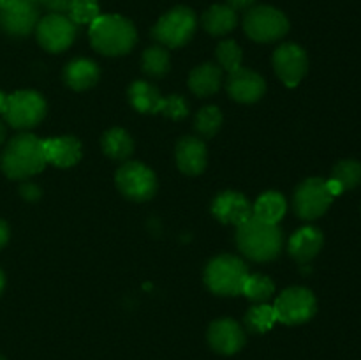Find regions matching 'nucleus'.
<instances>
[{
  "label": "nucleus",
  "mask_w": 361,
  "mask_h": 360,
  "mask_svg": "<svg viewBox=\"0 0 361 360\" xmlns=\"http://www.w3.org/2000/svg\"><path fill=\"white\" fill-rule=\"evenodd\" d=\"M46 162L42 140L34 134H18L7 143L0 157V168L6 176L13 180H23L37 175L44 169Z\"/></svg>",
  "instance_id": "obj_1"
},
{
  "label": "nucleus",
  "mask_w": 361,
  "mask_h": 360,
  "mask_svg": "<svg viewBox=\"0 0 361 360\" xmlns=\"http://www.w3.org/2000/svg\"><path fill=\"white\" fill-rule=\"evenodd\" d=\"M90 42L99 53L108 56L127 55L136 44V28L118 14H101L90 23Z\"/></svg>",
  "instance_id": "obj_2"
},
{
  "label": "nucleus",
  "mask_w": 361,
  "mask_h": 360,
  "mask_svg": "<svg viewBox=\"0 0 361 360\" xmlns=\"http://www.w3.org/2000/svg\"><path fill=\"white\" fill-rule=\"evenodd\" d=\"M238 249L254 261H271L281 254L282 229L257 217L247 219L236 229Z\"/></svg>",
  "instance_id": "obj_3"
},
{
  "label": "nucleus",
  "mask_w": 361,
  "mask_h": 360,
  "mask_svg": "<svg viewBox=\"0 0 361 360\" xmlns=\"http://www.w3.org/2000/svg\"><path fill=\"white\" fill-rule=\"evenodd\" d=\"M247 275H249L247 265L231 254H221L214 258L204 268V282L208 289L221 296L242 295Z\"/></svg>",
  "instance_id": "obj_4"
},
{
  "label": "nucleus",
  "mask_w": 361,
  "mask_h": 360,
  "mask_svg": "<svg viewBox=\"0 0 361 360\" xmlns=\"http://www.w3.org/2000/svg\"><path fill=\"white\" fill-rule=\"evenodd\" d=\"M4 120L14 129H32L46 116V101L39 92L18 90L6 95L2 108Z\"/></svg>",
  "instance_id": "obj_5"
},
{
  "label": "nucleus",
  "mask_w": 361,
  "mask_h": 360,
  "mask_svg": "<svg viewBox=\"0 0 361 360\" xmlns=\"http://www.w3.org/2000/svg\"><path fill=\"white\" fill-rule=\"evenodd\" d=\"M243 30L256 42H275L289 30V21L282 11L270 6H256L247 11Z\"/></svg>",
  "instance_id": "obj_6"
},
{
  "label": "nucleus",
  "mask_w": 361,
  "mask_h": 360,
  "mask_svg": "<svg viewBox=\"0 0 361 360\" xmlns=\"http://www.w3.org/2000/svg\"><path fill=\"white\" fill-rule=\"evenodd\" d=\"M196 32V14L185 6H178L166 13L155 23L152 35L155 41L168 48H180L192 39Z\"/></svg>",
  "instance_id": "obj_7"
},
{
  "label": "nucleus",
  "mask_w": 361,
  "mask_h": 360,
  "mask_svg": "<svg viewBox=\"0 0 361 360\" xmlns=\"http://www.w3.org/2000/svg\"><path fill=\"white\" fill-rule=\"evenodd\" d=\"M277 321L284 325H302L316 314V296L310 289L295 286L279 295L274 304Z\"/></svg>",
  "instance_id": "obj_8"
},
{
  "label": "nucleus",
  "mask_w": 361,
  "mask_h": 360,
  "mask_svg": "<svg viewBox=\"0 0 361 360\" xmlns=\"http://www.w3.org/2000/svg\"><path fill=\"white\" fill-rule=\"evenodd\" d=\"M116 187L126 198L134 201H147L157 191L155 173L143 162H123L115 176Z\"/></svg>",
  "instance_id": "obj_9"
},
{
  "label": "nucleus",
  "mask_w": 361,
  "mask_h": 360,
  "mask_svg": "<svg viewBox=\"0 0 361 360\" xmlns=\"http://www.w3.org/2000/svg\"><path fill=\"white\" fill-rule=\"evenodd\" d=\"M334 196H331L328 184L324 179L312 176L307 179L296 187L295 193V210L298 217L305 221H314L321 217L330 208Z\"/></svg>",
  "instance_id": "obj_10"
},
{
  "label": "nucleus",
  "mask_w": 361,
  "mask_h": 360,
  "mask_svg": "<svg viewBox=\"0 0 361 360\" xmlns=\"http://www.w3.org/2000/svg\"><path fill=\"white\" fill-rule=\"evenodd\" d=\"M78 25L67 14H48L35 27L37 41L46 52L60 53L69 48L76 39Z\"/></svg>",
  "instance_id": "obj_11"
},
{
  "label": "nucleus",
  "mask_w": 361,
  "mask_h": 360,
  "mask_svg": "<svg viewBox=\"0 0 361 360\" xmlns=\"http://www.w3.org/2000/svg\"><path fill=\"white\" fill-rule=\"evenodd\" d=\"M274 67L286 87H296L309 69L305 49L293 42L279 46L274 53Z\"/></svg>",
  "instance_id": "obj_12"
},
{
  "label": "nucleus",
  "mask_w": 361,
  "mask_h": 360,
  "mask_svg": "<svg viewBox=\"0 0 361 360\" xmlns=\"http://www.w3.org/2000/svg\"><path fill=\"white\" fill-rule=\"evenodd\" d=\"M39 23L37 6L28 0H18L9 9L0 11V28L13 37L32 34Z\"/></svg>",
  "instance_id": "obj_13"
},
{
  "label": "nucleus",
  "mask_w": 361,
  "mask_h": 360,
  "mask_svg": "<svg viewBox=\"0 0 361 360\" xmlns=\"http://www.w3.org/2000/svg\"><path fill=\"white\" fill-rule=\"evenodd\" d=\"M208 342L221 355H235L245 344V332L231 318H221L208 328Z\"/></svg>",
  "instance_id": "obj_14"
},
{
  "label": "nucleus",
  "mask_w": 361,
  "mask_h": 360,
  "mask_svg": "<svg viewBox=\"0 0 361 360\" xmlns=\"http://www.w3.org/2000/svg\"><path fill=\"white\" fill-rule=\"evenodd\" d=\"M212 214L224 224H240L252 217V205L238 191H224L212 203Z\"/></svg>",
  "instance_id": "obj_15"
},
{
  "label": "nucleus",
  "mask_w": 361,
  "mask_h": 360,
  "mask_svg": "<svg viewBox=\"0 0 361 360\" xmlns=\"http://www.w3.org/2000/svg\"><path fill=\"white\" fill-rule=\"evenodd\" d=\"M226 88H228L231 99L250 104V102H256L263 97L264 90H267V83H264L261 74L240 67L238 71L229 73Z\"/></svg>",
  "instance_id": "obj_16"
},
{
  "label": "nucleus",
  "mask_w": 361,
  "mask_h": 360,
  "mask_svg": "<svg viewBox=\"0 0 361 360\" xmlns=\"http://www.w3.org/2000/svg\"><path fill=\"white\" fill-rule=\"evenodd\" d=\"M46 162L56 168H71L81 159V143L74 136H56L42 140Z\"/></svg>",
  "instance_id": "obj_17"
},
{
  "label": "nucleus",
  "mask_w": 361,
  "mask_h": 360,
  "mask_svg": "<svg viewBox=\"0 0 361 360\" xmlns=\"http://www.w3.org/2000/svg\"><path fill=\"white\" fill-rule=\"evenodd\" d=\"M207 147L200 138L185 136L176 145V164L187 175H200L207 168Z\"/></svg>",
  "instance_id": "obj_18"
},
{
  "label": "nucleus",
  "mask_w": 361,
  "mask_h": 360,
  "mask_svg": "<svg viewBox=\"0 0 361 360\" xmlns=\"http://www.w3.org/2000/svg\"><path fill=\"white\" fill-rule=\"evenodd\" d=\"M323 247V233L316 226H305L289 239V254L298 263H309Z\"/></svg>",
  "instance_id": "obj_19"
},
{
  "label": "nucleus",
  "mask_w": 361,
  "mask_h": 360,
  "mask_svg": "<svg viewBox=\"0 0 361 360\" xmlns=\"http://www.w3.org/2000/svg\"><path fill=\"white\" fill-rule=\"evenodd\" d=\"M63 80L73 90H87L99 80V66L88 59H74L63 69Z\"/></svg>",
  "instance_id": "obj_20"
},
{
  "label": "nucleus",
  "mask_w": 361,
  "mask_h": 360,
  "mask_svg": "<svg viewBox=\"0 0 361 360\" xmlns=\"http://www.w3.org/2000/svg\"><path fill=\"white\" fill-rule=\"evenodd\" d=\"M222 69L217 64H203L196 67L189 76V88L200 97H208L214 95L221 88Z\"/></svg>",
  "instance_id": "obj_21"
},
{
  "label": "nucleus",
  "mask_w": 361,
  "mask_h": 360,
  "mask_svg": "<svg viewBox=\"0 0 361 360\" xmlns=\"http://www.w3.org/2000/svg\"><path fill=\"white\" fill-rule=\"evenodd\" d=\"M286 210H288L286 198L282 196L281 193H277V191H267V193L261 194L256 200V203H254L252 215L264 222L277 224V222L284 217Z\"/></svg>",
  "instance_id": "obj_22"
},
{
  "label": "nucleus",
  "mask_w": 361,
  "mask_h": 360,
  "mask_svg": "<svg viewBox=\"0 0 361 360\" xmlns=\"http://www.w3.org/2000/svg\"><path fill=\"white\" fill-rule=\"evenodd\" d=\"M236 20L238 18H236V11L233 7L217 4L203 14V27L212 35H226L236 27Z\"/></svg>",
  "instance_id": "obj_23"
},
{
  "label": "nucleus",
  "mask_w": 361,
  "mask_h": 360,
  "mask_svg": "<svg viewBox=\"0 0 361 360\" xmlns=\"http://www.w3.org/2000/svg\"><path fill=\"white\" fill-rule=\"evenodd\" d=\"M129 102L140 113H157V106L161 102V94L152 83L143 80L134 81L127 90Z\"/></svg>",
  "instance_id": "obj_24"
},
{
  "label": "nucleus",
  "mask_w": 361,
  "mask_h": 360,
  "mask_svg": "<svg viewBox=\"0 0 361 360\" xmlns=\"http://www.w3.org/2000/svg\"><path fill=\"white\" fill-rule=\"evenodd\" d=\"M102 150L115 161H126L134 152V141L126 129L113 127L102 136Z\"/></svg>",
  "instance_id": "obj_25"
},
{
  "label": "nucleus",
  "mask_w": 361,
  "mask_h": 360,
  "mask_svg": "<svg viewBox=\"0 0 361 360\" xmlns=\"http://www.w3.org/2000/svg\"><path fill=\"white\" fill-rule=\"evenodd\" d=\"M277 323V316H275L274 306L264 304H257V306L250 307L245 314V325L250 332L254 334H264L270 330L274 325Z\"/></svg>",
  "instance_id": "obj_26"
},
{
  "label": "nucleus",
  "mask_w": 361,
  "mask_h": 360,
  "mask_svg": "<svg viewBox=\"0 0 361 360\" xmlns=\"http://www.w3.org/2000/svg\"><path fill=\"white\" fill-rule=\"evenodd\" d=\"M274 293H275V286L268 275H263V274L247 275L245 284H243V289H242V295H245L249 300H252V302H257V304H264L268 299L274 296Z\"/></svg>",
  "instance_id": "obj_27"
},
{
  "label": "nucleus",
  "mask_w": 361,
  "mask_h": 360,
  "mask_svg": "<svg viewBox=\"0 0 361 360\" xmlns=\"http://www.w3.org/2000/svg\"><path fill=\"white\" fill-rule=\"evenodd\" d=\"M171 60L168 49L162 46H152L143 53V71L152 78H162L169 73Z\"/></svg>",
  "instance_id": "obj_28"
},
{
  "label": "nucleus",
  "mask_w": 361,
  "mask_h": 360,
  "mask_svg": "<svg viewBox=\"0 0 361 360\" xmlns=\"http://www.w3.org/2000/svg\"><path fill=\"white\" fill-rule=\"evenodd\" d=\"M331 180H335L342 187V191L355 189L361 184V164L353 159L337 162L334 166V172H331Z\"/></svg>",
  "instance_id": "obj_29"
},
{
  "label": "nucleus",
  "mask_w": 361,
  "mask_h": 360,
  "mask_svg": "<svg viewBox=\"0 0 361 360\" xmlns=\"http://www.w3.org/2000/svg\"><path fill=\"white\" fill-rule=\"evenodd\" d=\"M222 126V113L217 106H204L196 115V129L201 136L212 138Z\"/></svg>",
  "instance_id": "obj_30"
},
{
  "label": "nucleus",
  "mask_w": 361,
  "mask_h": 360,
  "mask_svg": "<svg viewBox=\"0 0 361 360\" xmlns=\"http://www.w3.org/2000/svg\"><path fill=\"white\" fill-rule=\"evenodd\" d=\"M67 16L76 25H90L101 16L97 0H73Z\"/></svg>",
  "instance_id": "obj_31"
},
{
  "label": "nucleus",
  "mask_w": 361,
  "mask_h": 360,
  "mask_svg": "<svg viewBox=\"0 0 361 360\" xmlns=\"http://www.w3.org/2000/svg\"><path fill=\"white\" fill-rule=\"evenodd\" d=\"M217 60H219V67L222 69L229 71H238L242 67V49L240 46L236 44L235 41H222L221 44L217 46Z\"/></svg>",
  "instance_id": "obj_32"
},
{
  "label": "nucleus",
  "mask_w": 361,
  "mask_h": 360,
  "mask_svg": "<svg viewBox=\"0 0 361 360\" xmlns=\"http://www.w3.org/2000/svg\"><path fill=\"white\" fill-rule=\"evenodd\" d=\"M157 113L169 116L173 120H182L189 115V102L182 95H169L162 97L157 106Z\"/></svg>",
  "instance_id": "obj_33"
},
{
  "label": "nucleus",
  "mask_w": 361,
  "mask_h": 360,
  "mask_svg": "<svg viewBox=\"0 0 361 360\" xmlns=\"http://www.w3.org/2000/svg\"><path fill=\"white\" fill-rule=\"evenodd\" d=\"M73 0H46L42 6L51 11L53 14H67L71 9Z\"/></svg>",
  "instance_id": "obj_34"
},
{
  "label": "nucleus",
  "mask_w": 361,
  "mask_h": 360,
  "mask_svg": "<svg viewBox=\"0 0 361 360\" xmlns=\"http://www.w3.org/2000/svg\"><path fill=\"white\" fill-rule=\"evenodd\" d=\"M20 191H21V196H23L25 200L34 201V200H39V198H41V189H39L35 184H30V182L23 184Z\"/></svg>",
  "instance_id": "obj_35"
},
{
  "label": "nucleus",
  "mask_w": 361,
  "mask_h": 360,
  "mask_svg": "<svg viewBox=\"0 0 361 360\" xmlns=\"http://www.w3.org/2000/svg\"><path fill=\"white\" fill-rule=\"evenodd\" d=\"M254 2H256V0H228V6L233 7L235 11H240L249 9V7H252Z\"/></svg>",
  "instance_id": "obj_36"
},
{
  "label": "nucleus",
  "mask_w": 361,
  "mask_h": 360,
  "mask_svg": "<svg viewBox=\"0 0 361 360\" xmlns=\"http://www.w3.org/2000/svg\"><path fill=\"white\" fill-rule=\"evenodd\" d=\"M7 240H9V226H7L6 221L0 219V249L6 246Z\"/></svg>",
  "instance_id": "obj_37"
},
{
  "label": "nucleus",
  "mask_w": 361,
  "mask_h": 360,
  "mask_svg": "<svg viewBox=\"0 0 361 360\" xmlns=\"http://www.w3.org/2000/svg\"><path fill=\"white\" fill-rule=\"evenodd\" d=\"M16 2H18V0H0V11L9 9V7L14 6Z\"/></svg>",
  "instance_id": "obj_38"
},
{
  "label": "nucleus",
  "mask_w": 361,
  "mask_h": 360,
  "mask_svg": "<svg viewBox=\"0 0 361 360\" xmlns=\"http://www.w3.org/2000/svg\"><path fill=\"white\" fill-rule=\"evenodd\" d=\"M4 286H6V275H4L2 268H0V293L4 292Z\"/></svg>",
  "instance_id": "obj_39"
},
{
  "label": "nucleus",
  "mask_w": 361,
  "mask_h": 360,
  "mask_svg": "<svg viewBox=\"0 0 361 360\" xmlns=\"http://www.w3.org/2000/svg\"><path fill=\"white\" fill-rule=\"evenodd\" d=\"M4 140H6V127H4V124L0 122V145L4 143Z\"/></svg>",
  "instance_id": "obj_40"
},
{
  "label": "nucleus",
  "mask_w": 361,
  "mask_h": 360,
  "mask_svg": "<svg viewBox=\"0 0 361 360\" xmlns=\"http://www.w3.org/2000/svg\"><path fill=\"white\" fill-rule=\"evenodd\" d=\"M4 101H6V95L0 92V113H2V108H4Z\"/></svg>",
  "instance_id": "obj_41"
},
{
  "label": "nucleus",
  "mask_w": 361,
  "mask_h": 360,
  "mask_svg": "<svg viewBox=\"0 0 361 360\" xmlns=\"http://www.w3.org/2000/svg\"><path fill=\"white\" fill-rule=\"evenodd\" d=\"M28 2H32V4H35V6H37V4H44L46 0H28Z\"/></svg>",
  "instance_id": "obj_42"
},
{
  "label": "nucleus",
  "mask_w": 361,
  "mask_h": 360,
  "mask_svg": "<svg viewBox=\"0 0 361 360\" xmlns=\"http://www.w3.org/2000/svg\"><path fill=\"white\" fill-rule=\"evenodd\" d=\"M0 360H6V359H4V356H2V355H0Z\"/></svg>",
  "instance_id": "obj_43"
}]
</instances>
